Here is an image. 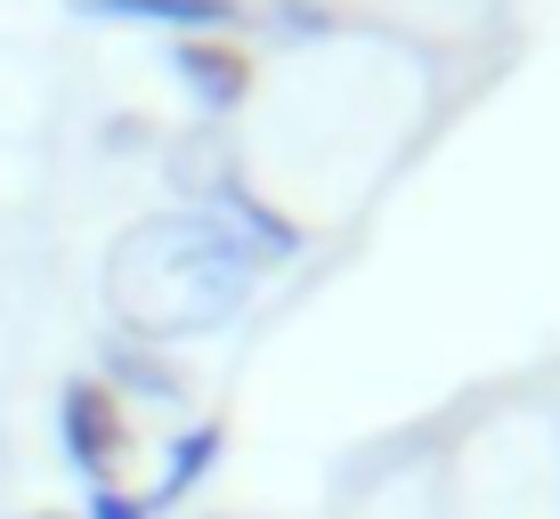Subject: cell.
I'll use <instances>...</instances> for the list:
<instances>
[{"label":"cell","instance_id":"6da1fadb","mask_svg":"<svg viewBox=\"0 0 560 519\" xmlns=\"http://www.w3.org/2000/svg\"><path fill=\"white\" fill-rule=\"evenodd\" d=\"M260 260L228 236L211 211H154L139 220L106 260V300L130 341H196L220 333L253 300Z\"/></svg>","mask_w":560,"mask_h":519},{"label":"cell","instance_id":"7a4b0ae2","mask_svg":"<svg viewBox=\"0 0 560 519\" xmlns=\"http://www.w3.org/2000/svg\"><path fill=\"white\" fill-rule=\"evenodd\" d=\"M57 447H66V463L82 471L90 487H114V463H122V447H130V422H122V398H114L98 374L66 381V398H57Z\"/></svg>","mask_w":560,"mask_h":519},{"label":"cell","instance_id":"3957f363","mask_svg":"<svg viewBox=\"0 0 560 519\" xmlns=\"http://www.w3.org/2000/svg\"><path fill=\"white\" fill-rule=\"evenodd\" d=\"M171 66H179V82H187V98H196L203 114H228V106H244L253 98V66H244V49L236 42H179L171 49Z\"/></svg>","mask_w":560,"mask_h":519},{"label":"cell","instance_id":"277c9868","mask_svg":"<svg viewBox=\"0 0 560 519\" xmlns=\"http://www.w3.org/2000/svg\"><path fill=\"white\" fill-rule=\"evenodd\" d=\"M211 203H220V227H228V236H236L253 260H284V252H301V227L284 220V211H268L253 187L236 179V170H220V179H211Z\"/></svg>","mask_w":560,"mask_h":519},{"label":"cell","instance_id":"5b68a950","mask_svg":"<svg viewBox=\"0 0 560 519\" xmlns=\"http://www.w3.org/2000/svg\"><path fill=\"white\" fill-rule=\"evenodd\" d=\"M106 390L114 398H139V406H179V398H187V374H179V365H171V357H154L147 350V341H130V333H106Z\"/></svg>","mask_w":560,"mask_h":519},{"label":"cell","instance_id":"8992f818","mask_svg":"<svg viewBox=\"0 0 560 519\" xmlns=\"http://www.w3.org/2000/svg\"><path fill=\"white\" fill-rule=\"evenodd\" d=\"M82 16H139V25H171L179 42H220L228 25L244 16V0H73Z\"/></svg>","mask_w":560,"mask_h":519},{"label":"cell","instance_id":"52a82bcc","mask_svg":"<svg viewBox=\"0 0 560 519\" xmlns=\"http://www.w3.org/2000/svg\"><path fill=\"white\" fill-rule=\"evenodd\" d=\"M220 447H228V430H220V422H196V430H187L179 447H171V463H163V479H154L147 511H154V504H179V495L196 487V479H203L211 463H220Z\"/></svg>","mask_w":560,"mask_h":519},{"label":"cell","instance_id":"ba28073f","mask_svg":"<svg viewBox=\"0 0 560 519\" xmlns=\"http://www.w3.org/2000/svg\"><path fill=\"white\" fill-rule=\"evenodd\" d=\"M268 25L301 42V33H334V9H317V0H277V16H268Z\"/></svg>","mask_w":560,"mask_h":519},{"label":"cell","instance_id":"9c48e42d","mask_svg":"<svg viewBox=\"0 0 560 519\" xmlns=\"http://www.w3.org/2000/svg\"><path fill=\"white\" fill-rule=\"evenodd\" d=\"M90 519H147V495H130V487H90Z\"/></svg>","mask_w":560,"mask_h":519},{"label":"cell","instance_id":"30bf717a","mask_svg":"<svg viewBox=\"0 0 560 519\" xmlns=\"http://www.w3.org/2000/svg\"><path fill=\"white\" fill-rule=\"evenodd\" d=\"M33 519H57V511H33Z\"/></svg>","mask_w":560,"mask_h":519}]
</instances>
